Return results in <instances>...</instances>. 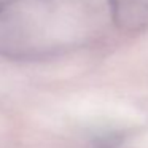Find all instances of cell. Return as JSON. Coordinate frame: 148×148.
<instances>
[{"label":"cell","instance_id":"cell-1","mask_svg":"<svg viewBox=\"0 0 148 148\" xmlns=\"http://www.w3.org/2000/svg\"><path fill=\"white\" fill-rule=\"evenodd\" d=\"M110 21L100 0H2L0 58L40 62L81 51L105 35Z\"/></svg>","mask_w":148,"mask_h":148},{"label":"cell","instance_id":"cell-2","mask_svg":"<svg viewBox=\"0 0 148 148\" xmlns=\"http://www.w3.org/2000/svg\"><path fill=\"white\" fill-rule=\"evenodd\" d=\"M107 7L116 29L127 34L148 29V0H107Z\"/></svg>","mask_w":148,"mask_h":148},{"label":"cell","instance_id":"cell-3","mask_svg":"<svg viewBox=\"0 0 148 148\" xmlns=\"http://www.w3.org/2000/svg\"><path fill=\"white\" fill-rule=\"evenodd\" d=\"M0 2H2V0H0Z\"/></svg>","mask_w":148,"mask_h":148}]
</instances>
